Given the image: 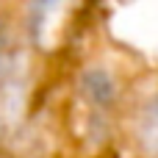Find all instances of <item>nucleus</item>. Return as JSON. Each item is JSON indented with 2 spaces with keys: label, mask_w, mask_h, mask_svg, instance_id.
<instances>
[{
  "label": "nucleus",
  "mask_w": 158,
  "mask_h": 158,
  "mask_svg": "<svg viewBox=\"0 0 158 158\" xmlns=\"http://www.w3.org/2000/svg\"><path fill=\"white\" fill-rule=\"evenodd\" d=\"M83 94H86L89 100H94L97 108L108 106L111 97H114V83H111L108 72H103V69H89L86 78H83Z\"/></svg>",
  "instance_id": "1"
},
{
  "label": "nucleus",
  "mask_w": 158,
  "mask_h": 158,
  "mask_svg": "<svg viewBox=\"0 0 158 158\" xmlns=\"http://www.w3.org/2000/svg\"><path fill=\"white\" fill-rule=\"evenodd\" d=\"M142 136H144L147 150L158 153V100L153 106H147V114H144V122H142Z\"/></svg>",
  "instance_id": "2"
}]
</instances>
